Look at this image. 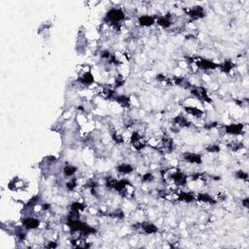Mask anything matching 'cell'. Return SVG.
<instances>
[{
	"mask_svg": "<svg viewBox=\"0 0 249 249\" xmlns=\"http://www.w3.org/2000/svg\"><path fill=\"white\" fill-rule=\"evenodd\" d=\"M106 18H107L108 20H112V22L117 23V22H120V20H124L125 19V15H124V13L121 11V10H119V9H112V10H110V11L107 13Z\"/></svg>",
	"mask_w": 249,
	"mask_h": 249,
	"instance_id": "obj_1",
	"label": "cell"
},
{
	"mask_svg": "<svg viewBox=\"0 0 249 249\" xmlns=\"http://www.w3.org/2000/svg\"><path fill=\"white\" fill-rule=\"evenodd\" d=\"M39 220L35 219V218H31V217H28V218H26L23 221V227L27 230H33L36 229V228L39 226Z\"/></svg>",
	"mask_w": 249,
	"mask_h": 249,
	"instance_id": "obj_2",
	"label": "cell"
},
{
	"mask_svg": "<svg viewBox=\"0 0 249 249\" xmlns=\"http://www.w3.org/2000/svg\"><path fill=\"white\" fill-rule=\"evenodd\" d=\"M226 131L228 133H231V134H238V133H240L241 131H242V125L240 124L230 125L226 128Z\"/></svg>",
	"mask_w": 249,
	"mask_h": 249,
	"instance_id": "obj_3",
	"label": "cell"
},
{
	"mask_svg": "<svg viewBox=\"0 0 249 249\" xmlns=\"http://www.w3.org/2000/svg\"><path fill=\"white\" fill-rule=\"evenodd\" d=\"M154 23H155V20H154V18L151 17V16H142V17L139 18V23H140V26H151Z\"/></svg>",
	"mask_w": 249,
	"mask_h": 249,
	"instance_id": "obj_4",
	"label": "cell"
},
{
	"mask_svg": "<svg viewBox=\"0 0 249 249\" xmlns=\"http://www.w3.org/2000/svg\"><path fill=\"white\" fill-rule=\"evenodd\" d=\"M197 64L199 67H202L203 69H214L217 66L214 62H212L210 61H206V59H202V61L197 62Z\"/></svg>",
	"mask_w": 249,
	"mask_h": 249,
	"instance_id": "obj_5",
	"label": "cell"
},
{
	"mask_svg": "<svg viewBox=\"0 0 249 249\" xmlns=\"http://www.w3.org/2000/svg\"><path fill=\"white\" fill-rule=\"evenodd\" d=\"M185 159L192 164H201L202 162L201 156L196 155V154H185Z\"/></svg>",
	"mask_w": 249,
	"mask_h": 249,
	"instance_id": "obj_6",
	"label": "cell"
},
{
	"mask_svg": "<svg viewBox=\"0 0 249 249\" xmlns=\"http://www.w3.org/2000/svg\"><path fill=\"white\" fill-rule=\"evenodd\" d=\"M80 81H81L84 85H91V84L93 82V76L91 74L90 72H87L81 77Z\"/></svg>",
	"mask_w": 249,
	"mask_h": 249,
	"instance_id": "obj_7",
	"label": "cell"
},
{
	"mask_svg": "<svg viewBox=\"0 0 249 249\" xmlns=\"http://www.w3.org/2000/svg\"><path fill=\"white\" fill-rule=\"evenodd\" d=\"M190 16L197 19V18H202L203 17V10L202 7H194L191 12H190Z\"/></svg>",
	"mask_w": 249,
	"mask_h": 249,
	"instance_id": "obj_8",
	"label": "cell"
},
{
	"mask_svg": "<svg viewBox=\"0 0 249 249\" xmlns=\"http://www.w3.org/2000/svg\"><path fill=\"white\" fill-rule=\"evenodd\" d=\"M132 169H133L132 166H129V164H122L121 166H118V170H119V172H121V173H125V174L131 172Z\"/></svg>",
	"mask_w": 249,
	"mask_h": 249,
	"instance_id": "obj_9",
	"label": "cell"
},
{
	"mask_svg": "<svg viewBox=\"0 0 249 249\" xmlns=\"http://www.w3.org/2000/svg\"><path fill=\"white\" fill-rule=\"evenodd\" d=\"M142 228L144 230V232L147 234H154L157 232V227L152 225V224H144Z\"/></svg>",
	"mask_w": 249,
	"mask_h": 249,
	"instance_id": "obj_10",
	"label": "cell"
},
{
	"mask_svg": "<svg viewBox=\"0 0 249 249\" xmlns=\"http://www.w3.org/2000/svg\"><path fill=\"white\" fill-rule=\"evenodd\" d=\"M199 201H201V202H209V203H215V202L213 201L212 198L210 197L209 195L207 194H199Z\"/></svg>",
	"mask_w": 249,
	"mask_h": 249,
	"instance_id": "obj_11",
	"label": "cell"
},
{
	"mask_svg": "<svg viewBox=\"0 0 249 249\" xmlns=\"http://www.w3.org/2000/svg\"><path fill=\"white\" fill-rule=\"evenodd\" d=\"M158 23H159V26H163V27H168L170 26V20L167 19L166 17H162L160 18L159 20H158Z\"/></svg>",
	"mask_w": 249,
	"mask_h": 249,
	"instance_id": "obj_12",
	"label": "cell"
},
{
	"mask_svg": "<svg viewBox=\"0 0 249 249\" xmlns=\"http://www.w3.org/2000/svg\"><path fill=\"white\" fill-rule=\"evenodd\" d=\"M179 199L189 202H192L193 199H194V197H193L191 194H188V193H181V194L179 195Z\"/></svg>",
	"mask_w": 249,
	"mask_h": 249,
	"instance_id": "obj_13",
	"label": "cell"
},
{
	"mask_svg": "<svg viewBox=\"0 0 249 249\" xmlns=\"http://www.w3.org/2000/svg\"><path fill=\"white\" fill-rule=\"evenodd\" d=\"M64 172L66 176H72L73 174L76 172V167L72 166H67L64 167Z\"/></svg>",
	"mask_w": 249,
	"mask_h": 249,
	"instance_id": "obj_14",
	"label": "cell"
},
{
	"mask_svg": "<svg viewBox=\"0 0 249 249\" xmlns=\"http://www.w3.org/2000/svg\"><path fill=\"white\" fill-rule=\"evenodd\" d=\"M186 110L188 112H190L192 115H194V116H199V115L202 114V111L199 110L198 108H193V107H187L186 108Z\"/></svg>",
	"mask_w": 249,
	"mask_h": 249,
	"instance_id": "obj_15",
	"label": "cell"
},
{
	"mask_svg": "<svg viewBox=\"0 0 249 249\" xmlns=\"http://www.w3.org/2000/svg\"><path fill=\"white\" fill-rule=\"evenodd\" d=\"M83 208H84V205L80 202H74L71 205V209L74 210V211H78V210H81Z\"/></svg>",
	"mask_w": 249,
	"mask_h": 249,
	"instance_id": "obj_16",
	"label": "cell"
},
{
	"mask_svg": "<svg viewBox=\"0 0 249 249\" xmlns=\"http://www.w3.org/2000/svg\"><path fill=\"white\" fill-rule=\"evenodd\" d=\"M232 64H231V61H225L224 62V67H223V70L224 71H227V72H229L231 69H232Z\"/></svg>",
	"mask_w": 249,
	"mask_h": 249,
	"instance_id": "obj_17",
	"label": "cell"
},
{
	"mask_svg": "<svg viewBox=\"0 0 249 249\" xmlns=\"http://www.w3.org/2000/svg\"><path fill=\"white\" fill-rule=\"evenodd\" d=\"M237 176L238 178H240V179H247V177H248V175L246 172H244V171H237Z\"/></svg>",
	"mask_w": 249,
	"mask_h": 249,
	"instance_id": "obj_18",
	"label": "cell"
},
{
	"mask_svg": "<svg viewBox=\"0 0 249 249\" xmlns=\"http://www.w3.org/2000/svg\"><path fill=\"white\" fill-rule=\"evenodd\" d=\"M75 187H76V180L75 179H72L71 181L67 183V188L69 189V190H73Z\"/></svg>",
	"mask_w": 249,
	"mask_h": 249,
	"instance_id": "obj_19",
	"label": "cell"
},
{
	"mask_svg": "<svg viewBox=\"0 0 249 249\" xmlns=\"http://www.w3.org/2000/svg\"><path fill=\"white\" fill-rule=\"evenodd\" d=\"M207 150L209 152H218L219 151V146H216V145H213V146H209Z\"/></svg>",
	"mask_w": 249,
	"mask_h": 249,
	"instance_id": "obj_20",
	"label": "cell"
},
{
	"mask_svg": "<svg viewBox=\"0 0 249 249\" xmlns=\"http://www.w3.org/2000/svg\"><path fill=\"white\" fill-rule=\"evenodd\" d=\"M151 179H152V174L151 173H146L143 176V181H151Z\"/></svg>",
	"mask_w": 249,
	"mask_h": 249,
	"instance_id": "obj_21",
	"label": "cell"
},
{
	"mask_svg": "<svg viewBox=\"0 0 249 249\" xmlns=\"http://www.w3.org/2000/svg\"><path fill=\"white\" fill-rule=\"evenodd\" d=\"M242 203H243V205L245 206V207H247V206H248V199H245L244 201L242 202Z\"/></svg>",
	"mask_w": 249,
	"mask_h": 249,
	"instance_id": "obj_22",
	"label": "cell"
}]
</instances>
